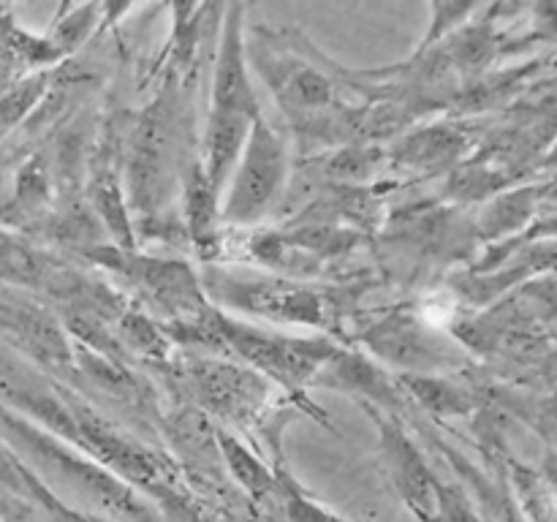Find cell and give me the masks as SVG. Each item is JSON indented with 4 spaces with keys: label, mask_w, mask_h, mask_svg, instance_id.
I'll return each mask as SVG.
<instances>
[{
    "label": "cell",
    "mask_w": 557,
    "mask_h": 522,
    "mask_svg": "<svg viewBox=\"0 0 557 522\" xmlns=\"http://www.w3.org/2000/svg\"><path fill=\"white\" fill-rule=\"evenodd\" d=\"M14 25V22H11V16H9V11L5 9H0V36H3L5 30H9V27Z\"/></svg>",
    "instance_id": "ac0fdd59"
},
{
    "label": "cell",
    "mask_w": 557,
    "mask_h": 522,
    "mask_svg": "<svg viewBox=\"0 0 557 522\" xmlns=\"http://www.w3.org/2000/svg\"><path fill=\"white\" fill-rule=\"evenodd\" d=\"M174 381L185 395V406L207 419L215 417L232 424H250L270 402L272 384L248 364L218 357H185L172 364Z\"/></svg>",
    "instance_id": "277c9868"
},
{
    "label": "cell",
    "mask_w": 557,
    "mask_h": 522,
    "mask_svg": "<svg viewBox=\"0 0 557 522\" xmlns=\"http://www.w3.org/2000/svg\"><path fill=\"white\" fill-rule=\"evenodd\" d=\"M373 411V408H370ZM375 422L381 430V446H384L386 465H389L392 482H395L397 493L406 500L408 509L417 514V520L433 522L435 514V493H438V478L424 462L422 451L411 444L403 427L392 419H381L373 411Z\"/></svg>",
    "instance_id": "30bf717a"
},
{
    "label": "cell",
    "mask_w": 557,
    "mask_h": 522,
    "mask_svg": "<svg viewBox=\"0 0 557 522\" xmlns=\"http://www.w3.org/2000/svg\"><path fill=\"white\" fill-rule=\"evenodd\" d=\"M288 183V150L286 141L264 117L250 128L237 166L221 194L218 215L228 223L261 221L275 210L283 188Z\"/></svg>",
    "instance_id": "5b68a950"
},
{
    "label": "cell",
    "mask_w": 557,
    "mask_h": 522,
    "mask_svg": "<svg viewBox=\"0 0 557 522\" xmlns=\"http://www.w3.org/2000/svg\"><path fill=\"white\" fill-rule=\"evenodd\" d=\"M460 147H462L460 134H455V130H444V128H430L424 130V134L408 139V150H411L408 161L438 163V161H446V158H451L455 152H460Z\"/></svg>",
    "instance_id": "2e32d148"
},
{
    "label": "cell",
    "mask_w": 557,
    "mask_h": 522,
    "mask_svg": "<svg viewBox=\"0 0 557 522\" xmlns=\"http://www.w3.org/2000/svg\"><path fill=\"white\" fill-rule=\"evenodd\" d=\"M44 92H47V74L41 71V74H33L14 82V85L0 96V141L30 117L33 107L41 101Z\"/></svg>",
    "instance_id": "4fadbf2b"
},
{
    "label": "cell",
    "mask_w": 557,
    "mask_h": 522,
    "mask_svg": "<svg viewBox=\"0 0 557 522\" xmlns=\"http://www.w3.org/2000/svg\"><path fill=\"white\" fill-rule=\"evenodd\" d=\"M207 299L245 310L277 324L319 326L324 321V299L313 288L286 281L237 277L223 270L207 272Z\"/></svg>",
    "instance_id": "ba28073f"
},
{
    "label": "cell",
    "mask_w": 557,
    "mask_h": 522,
    "mask_svg": "<svg viewBox=\"0 0 557 522\" xmlns=\"http://www.w3.org/2000/svg\"><path fill=\"white\" fill-rule=\"evenodd\" d=\"M210 112L237 114V117L259 120V98L253 92L248 69V52H245L243 33V5H232L226 11L221 41H218L215 69H212V103Z\"/></svg>",
    "instance_id": "9c48e42d"
},
{
    "label": "cell",
    "mask_w": 557,
    "mask_h": 522,
    "mask_svg": "<svg viewBox=\"0 0 557 522\" xmlns=\"http://www.w3.org/2000/svg\"><path fill=\"white\" fill-rule=\"evenodd\" d=\"M403 384L413 391V397H417V400H422L424 406H430L433 411L462 413L471 408V402L462 397L466 391L455 389V386L444 384V381L428 378V375H422V378H417V375H406V378H403Z\"/></svg>",
    "instance_id": "9a60e30c"
},
{
    "label": "cell",
    "mask_w": 557,
    "mask_h": 522,
    "mask_svg": "<svg viewBox=\"0 0 557 522\" xmlns=\"http://www.w3.org/2000/svg\"><path fill=\"white\" fill-rule=\"evenodd\" d=\"M215 324L226 351L237 353L261 378L275 381L277 386L297 395L305 384L315 381L324 364L341 351L326 337H292L256 330V326L228 319L221 310L215 315Z\"/></svg>",
    "instance_id": "3957f363"
},
{
    "label": "cell",
    "mask_w": 557,
    "mask_h": 522,
    "mask_svg": "<svg viewBox=\"0 0 557 522\" xmlns=\"http://www.w3.org/2000/svg\"><path fill=\"white\" fill-rule=\"evenodd\" d=\"M96 14H98L96 5H90V9L71 11L69 20L54 22L58 27H54V33L47 38V41L52 44L60 54L71 52V49H76L87 36H90V30L96 27Z\"/></svg>",
    "instance_id": "e0dca14e"
},
{
    "label": "cell",
    "mask_w": 557,
    "mask_h": 522,
    "mask_svg": "<svg viewBox=\"0 0 557 522\" xmlns=\"http://www.w3.org/2000/svg\"><path fill=\"white\" fill-rule=\"evenodd\" d=\"M177 90L163 87L161 96L141 112L128 150L131 204L139 215L158 217L172 199L177 174Z\"/></svg>",
    "instance_id": "7a4b0ae2"
},
{
    "label": "cell",
    "mask_w": 557,
    "mask_h": 522,
    "mask_svg": "<svg viewBox=\"0 0 557 522\" xmlns=\"http://www.w3.org/2000/svg\"><path fill=\"white\" fill-rule=\"evenodd\" d=\"M120 332L114 337L120 340L125 353H145V357L156 359V362H166L169 359V337L166 332L158 330L145 313L136 308H125L123 315L117 319Z\"/></svg>",
    "instance_id": "7c38bea8"
},
{
    "label": "cell",
    "mask_w": 557,
    "mask_h": 522,
    "mask_svg": "<svg viewBox=\"0 0 557 522\" xmlns=\"http://www.w3.org/2000/svg\"><path fill=\"white\" fill-rule=\"evenodd\" d=\"M92 261H101L109 270L120 272L125 281L134 283L156 308H161L174 324H188V321L205 319L212 310L207 299L205 286L196 277L185 261L156 259V256H141L136 250L123 248H98L87 250Z\"/></svg>",
    "instance_id": "8992f818"
},
{
    "label": "cell",
    "mask_w": 557,
    "mask_h": 522,
    "mask_svg": "<svg viewBox=\"0 0 557 522\" xmlns=\"http://www.w3.org/2000/svg\"><path fill=\"white\" fill-rule=\"evenodd\" d=\"M272 71H275V76H267V79L275 87L277 98H281L286 112L313 117V114L324 112L332 103L335 87L313 65L277 63L275 69H261V74H272Z\"/></svg>",
    "instance_id": "8fae6325"
},
{
    "label": "cell",
    "mask_w": 557,
    "mask_h": 522,
    "mask_svg": "<svg viewBox=\"0 0 557 522\" xmlns=\"http://www.w3.org/2000/svg\"><path fill=\"white\" fill-rule=\"evenodd\" d=\"M0 430L14 446V455L27 457L25 465L71 509L107 522H166L145 495L120 482L107 468L3 406Z\"/></svg>",
    "instance_id": "6da1fadb"
},
{
    "label": "cell",
    "mask_w": 557,
    "mask_h": 522,
    "mask_svg": "<svg viewBox=\"0 0 557 522\" xmlns=\"http://www.w3.org/2000/svg\"><path fill=\"white\" fill-rule=\"evenodd\" d=\"M0 340L41 368L74 373V346L47 299L25 288L0 286Z\"/></svg>",
    "instance_id": "52a82bcc"
},
{
    "label": "cell",
    "mask_w": 557,
    "mask_h": 522,
    "mask_svg": "<svg viewBox=\"0 0 557 522\" xmlns=\"http://www.w3.org/2000/svg\"><path fill=\"white\" fill-rule=\"evenodd\" d=\"M533 204H539V188L531 190H517V194L506 196L498 204L490 207V212L484 215L482 228L487 237H498V234L511 232V226H522L525 217L531 215Z\"/></svg>",
    "instance_id": "5bb4252c"
}]
</instances>
